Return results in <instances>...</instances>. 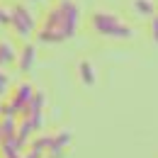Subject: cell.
Returning <instances> with one entry per match:
<instances>
[{"instance_id":"1","label":"cell","mask_w":158,"mask_h":158,"mask_svg":"<svg viewBox=\"0 0 158 158\" xmlns=\"http://www.w3.org/2000/svg\"><path fill=\"white\" fill-rule=\"evenodd\" d=\"M80 22V7L76 0H54L44 17L37 22L34 37L41 44H59V41L73 39Z\"/></svg>"},{"instance_id":"2","label":"cell","mask_w":158,"mask_h":158,"mask_svg":"<svg viewBox=\"0 0 158 158\" xmlns=\"http://www.w3.org/2000/svg\"><path fill=\"white\" fill-rule=\"evenodd\" d=\"M90 29L100 37H112V39H131L134 37V27L127 24L119 15L110 10H93L90 12Z\"/></svg>"},{"instance_id":"3","label":"cell","mask_w":158,"mask_h":158,"mask_svg":"<svg viewBox=\"0 0 158 158\" xmlns=\"http://www.w3.org/2000/svg\"><path fill=\"white\" fill-rule=\"evenodd\" d=\"M34 93H37V90H34L32 83H27V80L17 83L15 90L2 100V105H0V114H5V117H17L22 110L27 107V102L34 98Z\"/></svg>"},{"instance_id":"4","label":"cell","mask_w":158,"mask_h":158,"mask_svg":"<svg viewBox=\"0 0 158 158\" xmlns=\"http://www.w3.org/2000/svg\"><path fill=\"white\" fill-rule=\"evenodd\" d=\"M10 27L15 29L17 37L27 39V37H32V34L37 32V20H34V15L29 12V7H24L22 2H17V5L10 7Z\"/></svg>"},{"instance_id":"5","label":"cell","mask_w":158,"mask_h":158,"mask_svg":"<svg viewBox=\"0 0 158 158\" xmlns=\"http://www.w3.org/2000/svg\"><path fill=\"white\" fill-rule=\"evenodd\" d=\"M34 61H37V46L29 44V41L22 44L20 49H17V61H15L17 71H20V73H29L32 66H34Z\"/></svg>"},{"instance_id":"6","label":"cell","mask_w":158,"mask_h":158,"mask_svg":"<svg viewBox=\"0 0 158 158\" xmlns=\"http://www.w3.org/2000/svg\"><path fill=\"white\" fill-rule=\"evenodd\" d=\"M22 146L17 136L7 139V141H0V158H22Z\"/></svg>"},{"instance_id":"7","label":"cell","mask_w":158,"mask_h":158,"mask_svg":"<svg viewBox=\"0 0 158 158\" xmlns=\"http://www.w3.org/2000/svg\"><path fill=\"white\" fill-rule=\"evenodd\" d=\"M17 136V117H5L0 114V141Z\"/></svg>"},{"instance_id":"8","label":"cell","mask_w":158,"mask_h":158,"mask_svg":"<svg viewBox=\"0 0 158 158\" xmlns=\"http://www.w3.org/2000/svg\"><path fill=\"white\" fill-rule=\"evenodd\" d=\"M17 61V49L10 44V41L0 39V68H5V66H12Z\"/></svg>"},{"instance_id":"9","label":"cell","mask_w":158,"mask_h":158,"mask_svg":"<svg viewBox=\"0 0 158 158\" xmlns=\"http://www.w3.org/2000/svg\"><path fill=\"white\" fill-rule=\"evenodd\" d=\"M78 76L83 80V85H95V68L90 61H80L78 63Z\"/></svg>"},{"instance_id":"10","label":"cell","mask_w":158,"mask_h":158,"mask_svg":"<svg viewBox=\"0 0 158 158\" xmlns=\"http://www.w3.org/2000/svg\"><path fill=\"white\" fill-rule=\"evenodd\" d=\"M134 10L143 17H153L156 15V2L153 0H134Z\"/></svg>"},{"instance_id":"11","label":"cell","mask_w":158,"mask_h":158,"mask_svg":"<svg viewBox=\"0 0 158 158\" xmlns=\"http://www.w3.org/2000/svg\"><path fill=\"white\" fill-rule=\"evenodd\" d=\"M7 90H10V80L5 76V71L0 68V98H7V95H10Z\"/></svg>"},{"instance_id":"12","label":"cell","mask_w":158,"mask_h":158,"mask_svg":"<svg viewBox=\"0 0 158 158\" xmlns=\"http://www.w3.org/2000/svg\"><path fill=\"white\" fill-rule=\"evenodd\" d=\"M0 24L10 27V7H2V5H0Z\"/></svg>"},{"instance_id":"13","label":"cell","mask_w":158,"mask_h":158,"mask_svg":"<svg viewBox=\"0 0 158 158\" xmlns=\"http://www.w3.org/2000/svg\"><path fill=\"white\" fill-rule=\"evenodd\" d=\"M151 34H153V41L158 44V15L151 17Z\"/></svg>"},{"instance_id":"14","label":"cell","mask_w":158,"mask_h":158,"mask_svg":"<svg viewBox=\"0 0 158 158\" xmlns=\"http://www.w3.org/2000/svg\"><path fill=\"white\" fill-rule=\"evenodd\" d=\"M32 2H39V0H32Z\"/></svg>"},{"instance_id":"15","label":"cell","mask_w":158,"mask_h":158,"mask_svg":"<svg viewBox=\"0 0 158 158\" xmlns=\"http://www.w3.org/2000/svg\"><path fill=\"white\" fill-rule=\"evenodd\" d=\"M44 158H49V156H44Z\"/></svg>"}]
</instances>
